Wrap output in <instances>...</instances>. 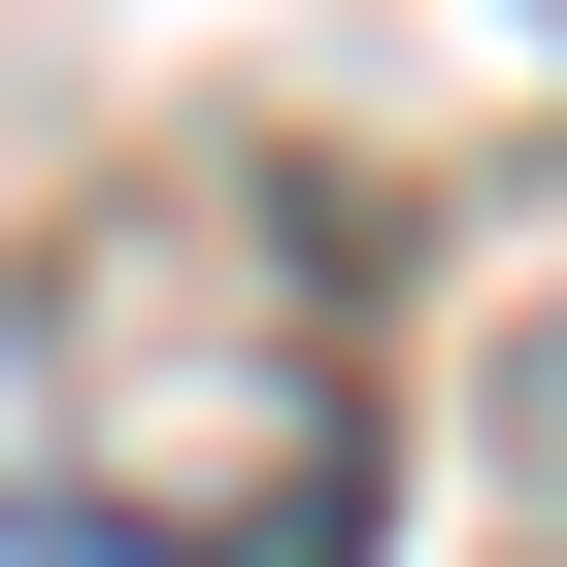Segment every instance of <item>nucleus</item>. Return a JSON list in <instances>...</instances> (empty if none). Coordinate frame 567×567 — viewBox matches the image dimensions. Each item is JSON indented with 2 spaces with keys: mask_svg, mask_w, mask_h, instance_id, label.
<instances>
[{
  "mask_svg": "<svg viewBox=\"0 0 567 567\" xmlns=\"http://www.w3.org/2000/svg\"><path fill=\"white\" fill-rule=\"evenodd\" d=\"M0 567H68V501H0Z\"/></svg>",
  "mask_w": 567,
  "mask_h": 567,
  "instance_id": "obj_1",
  "label": "nucleus"
}]
</instances>
